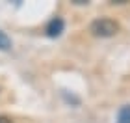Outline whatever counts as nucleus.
Instances as JSON below:
<instances>
[{
	"label": "nucleus",
	"mask_w": 130,
	"mask_h": 123,
	"mask_svg": "<svg viewBox=\"0 0 130 123\" xmlns=\"http://www.w3.org/2000/svg\"><path fill=\"white\" fill-rule=\"evenodd\" d=\"M63 28H65L63 19H61V17H54V19L46 24V36H48V37H58V36H61Z\"/></svg>",
	"instance_id": "nucleus-2"
},
{
	"label": "nucleus",
	"mask_w": 130,
	"mask_h": 123,
	"mask_svg": "<svg viewBox=\"0 0 130 123\" xmlns=\"http://www.w3.org/2000/svg\"><path fill=\"white\" fill-rule=\"evenodd\" d=\"M91 32L99 37H111L119 32V24L113 19L102 17V19H97V21L91 22Z\"/></svg>",
	"instance_id": "nucleus-1"
},
{
	"label": "nucleus",
	"mask_w": 130,
	"mask_h": 123,
	"mask_svg": "<svg viewBox=\"0 0 130 123\" xmlns=\"http://www.w3.org/2000/svg\"><path fill=\"white\" fill-rule=\"evenodd\" d=\"M0 50H11V39L2 30H0Z\"/></svg>",
	"instance_id": "nucleus-4"
},
{
	"label": "nucleus",
	"mask_w": 130,
	"mask_h": 123,
	"mask_svg": "<svg viewBox=\"0 0 130 123\" xmlns=\"http://www.w3.org/2000/svg\"><path fill=\"white\" fill-rule=\"evenodd\" d=\"M0 123H13L9 118H6V116H0Z\"/></svg>",
	"instance_id": "nucleus-5"
},
{
	"label": "nucleus",
	"mask_w": 130,
	"mask_h": 123,
	"mask_svg": "<svg viewBox=\"0 0 130 123\" xmlns=\"http://www.w3.org/2000/svg\"><path fill=\"white\" fill-rule=\"evenodd\" d=\"M117 123H130V104L123 106L117 114Z\"/></svg>",
	"instance_id": "nucleus-3"
}]
</instances>
